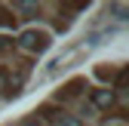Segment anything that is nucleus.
Returning <instances> with one entry per match:
<instances>
[{
    "instance_id": "obj_7",
    "label": "nucleus",
    "mask_w": 129,
    "mask_h": 126,
    "mask_svg": "<svg viewBox=\"0 0 129 126\" xmlns=\"http://www.w3.org/2000/svg\"><path fill=\"white\" fill-rule=\"evenodd\" d=\"M12 9H19V12H40V6H37V3H15Z\"/></svg>"
},
{
    "instance_id": "obj_4",
    "label": "nucleus",
    "mask_w": 129,
    "mask_h": 126,
    "mask_svg": "<svg viewBox=\"0 0 129 126\" xmlns=\"http://www.w3.org/2000/svg\"><path fill=\"white\" fill-rule=\"evenodd\" d=\"M80 86H83V80H71L68 86H64V92H61V99H74L77 92H80Z\"/></svg>"
},
{
    "instance_id": "obj_9",
    "label": "nucleus",
    "mask_w": 129,
    "mask_h": 126,
    "mask_svg": "<svg viewBox=\"0 0 129 126\" xmlns=\"http://www.w3.org/2000/svg\"><path fill=\"white\" fill-rule=\"evenodd\" d=\"M12 49V40L6 37V34H0V55H3V52H9Z\"/></svg>"
},
{
    "instance_id": "obj_6",
    "label": "nucleus",
    "mask_w": 129,
    "mask_h": 126,
    "mask_svg": "<svg viewBox=\"0 0 129 126\" xmlns=\"http://www.w3.org/2000/svg\"><path fill=\"white\" fill-rule=\"evenodd\" d=\"M114 83H117V89H126V86H129V65L117 74V80H114Z\"/></svg>"
},
{
    "instance_id": "obj_8",
    "label": "nucleus",
    "mask_w": 129,
    "mask_h": 126,
    "mask_svg": "<svg viewBox=\"0 0 129 126\" xmlns=\"http://www.w3.org/2000/svg\"><path fill=\"white\" fill-rule=\"evenodd\" d=\"M111 9H114V12L120 15V19H129V3H114Z\"/></svg>"
},
{
    "instance_id": "obj_11",
    "label": "nucleus",
    "mask_w": 129,
    "mask_h": 126,
    "mask_svg": "<svg viewBox=\"0 0 129 126\" xmlns=\"http://www.w3.org/2000/svg\"><path fill=\"white\" fill-rule=\"evenodd\" d=\"M22 126H43V123H37V120H28V123H22Z\"/></svg>"
},
{
    "instance_id": "obj_5",
    "label": "nucleus",
    "mask_w": 129,
    "mask_h": 126,
    "mask_svg": "<svg viewBox=\"0 0 129 126\" xmlns=\"http://www.w3.org/2000/svg\"><path fill=\"white\" fill-rule=\"evenodd\" d=\"M12 25H15V15H12L9 9L0 6V28H12Z\"/></svg>"
},
{
    "instance_id": "obj_3",
    "label": "nucleus",
    "mask_w": 129,
    "mask_h": 126,
    "mask_svg": "<svg viewBox=\"0 0 129 126\" xmlns=\"http://www.w3.org/2000/svg\"><path fill=\"white\" fill-rule=\"evenodd\" d=\"M89 102H92L95 108H111V105L117 102V96H114L111 89H92V92H89Z\"/></svg>"
},
{
    "instance_id": "obj_2",
    "label": "nucleus",
    "mask_w": 129,
    "mask_h": 126,
    "mask_svg": "<svg viewBox=\"0 0 129 126\" xmlns=\"http://www.w3.org/2000/svg\"><path fill=\"white\" fill-rule=\"evenodd\" d=\"M49 123H55V126H80V120H74L71 114H64V111H58V108H43L40 111Z\"/></svg>"
},
{
    "instance_id": "obj_1",
    "label": "nucleus",
    "mask_w": 129,
    "mask_h": 126,
    "mask_svg": "<svg viewBox=\"0 0 129 126\" xmlns=\"http://www.w3.org/2000/svg\"><path fill=\"white\" fill-rule=\"evenodd\" d=\"M49 34H46V31H37V28H28V31H22V34H19V46H22V49H28V52H46V49H49Z\"/></svg>"
},
{
    "instance_id": "obj_10",
    "label": "nucleus",
    "mask_w": 129,
    "mask_h": 126,
    "mask_svg": "<svg viewBox=\"0 0 129 126\" xmlns=\"http://www.w3.org/2000/svg\"><path fill=\"white\" fill-rule=\"evenodd\" d=\"M0 89H9V71L0 68Z\"/></svg>"
}]
</instances>
